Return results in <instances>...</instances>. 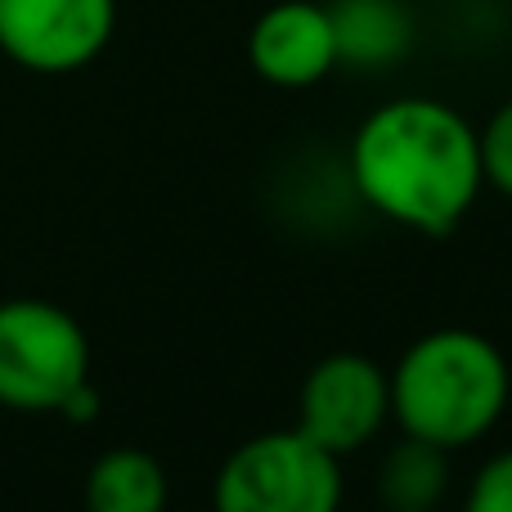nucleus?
I'll return each instance as SVG.
<instances>
[{
    "label": "nucleus",
    "instance_id": "nucleus-1",
    "mask_svg": "<svg viewBox=\"0 0 512 512\" xmlns=\"http://www.w3.org/2000/svg\"><path fill=\"white\" fill-rule=\"evenodd\" d=\"M346 176L373 216L423 239H445L486 189L481 126L445 99H387L355 126Z\"/></svg>",
    "mask_w": 512,
    "mask_h": 512
},
{
    "label": "nucleus",
    "instance_id": "nucleus-2",
    "mask_svg": "<svg viewBox=\"0 0 512 512\" xmlns=\"http://www.w3.org/2000/svg\"><path fill=\"white\" fill-rule=\"evenodd\" d=\"M387 373L391 423L441 450L486 441L512 400L508 355L477 328H432L414 337Z\"/></svg>",
    "mask_w": 512,
    "mask_h": 512
},
{
    "label": "nucleus",
    "instance_id": "nucleus-3",
    "mask_svg": "<svg viewBox=\"0 0 512 512\" xmlns=\"http://www.w3.org/2000/svg\"><path fill=\"white\" fill-rule=\"evenodd\" d=\"M342 459L301 427L248 436L212 481V512H342Z\"/></svg>",
    "mask_w": 512,
    "mask_h": 512
},
{
    "label": "nucleus",
    "instance_id": "nucleus-4",
    "mask_svg": "<svg viewBox=\"0 0 512 512\" xmlns=\"http://www.w3.org/2000/svg\"><path fill=\"white\" fill-rule=\"evenodd\" d=\"M90 382V337L63 306L41 297L0 301V405L63 414Z\"/></svg>",
    "mask_w": 512,
    "mask_h": 512
},
{
    "label": "nucleus",
    "instance_id": "nucleus-5",
    "mask_svg": "<svg viewBox=\"0 0 512 512\" xmlns=\"http://www.w3.org/2000/svg\"><path fill=\"white\" fill-rule=\"evenodd\" d=\"M391 423V373L373 355L333 351L301 378L297 423L337 459L360 454Z\"/></svg>",
    "mask_w": 512,
    "mask_h": 512
},
{
    "label": "nucleus",
    "instance_id": "nucleus-6",
    "mask_svg": "<svg viewBox=\"0 0 512 512\" xmlns=\"http://www.w3.org/2000/svg\"><path fill=\"white\" fill-rule=\"evenodd\" d=\"M113 32L117 0H0V54L41 77L90 68Z\"/></svg>",
    "mask_w": 512,
    "mask_h": 512
},
{
    "label": "nucleus",
    "instance_id": "nucleus-7",
    "mask_svg": "<svg viewBox=\"0 0 512 512\" xmlns=\"http://www.w3.org/2000/svg\"><path fill=\"white\" fill-rule=\"evenodd\" d=\"M248 63L265 86H319L337 68V36L328 5H319V0H279V5L261 9L248 32Z\"/></svg>",
    "mask_w": 512,
    "mask_h": 512
},
{
    "label": "nucleus",
    "instance_id": "nucleus-8",
    "mask_svg": "<svg viewBox=\"0 0 512 512\" xmlns=\"http://www.w3.org/2000/svg\"><path fill=\"white\" fill-rule=\"evenodd\" d=\"M328 18L337 36V68H396L418 41L414 9L405 0H328Z\"/></svg>",
    "mask_w": 512,
    "mask_h": 512
},
{
    "label": "nucleus",
    "instance_id": "nucleus-9",
    "mask_svg": "<svg viewBox=\"0 0 512 512\" xmlns=\"http://www.w3.org/2000/svg\"><path fill=\"white\" fill-rule=\"evenodd\" d=\"M167 468L140 445L99 454L86 472V512H167Z\"/></svg>",
    "mask_w": 512,
    "mask_h": 512
},
{
    "label": "nucleus",
    "instance_id": "nucleus-10",
    "mask_svg": "<svg viewBox=\"0 0 512 512\" xmlns=\"http://www.w3.org/2000/svg\"><path fill=\"white\" fill-rule=\"evenodd\" d=\"M445 495H450V450L400 432V441L378 463L382 512H427L441 508Z\"/></svg>",
    "mask_w": 512,
    "mask_h": 512
},
{
    "label": "nucleus",
    "instance_id": "nucleus-11",
    "mask_svg": "<svg viewBox=\"0 0 512 512\" xmlns=\"http://www.w3.org/2000/svg\"><path fill=\"white\" fill-rule=\"evenodd\" d=\"M481 167H486V189L512 198V99H504L481 126Z\"/></svg>",
    "mask_w": 512,
    "mask_h": 512
},
{
    "label": "nucleus",
    "instance_id": "nucleus-12",
    "mask_svg": "<svg viewBox=\"0 0 512 512\" xmlns=\"http://www.w3.org/2000/svg\"><path fill=\"white\" fill-rule=\"evenodd\" d=\"M463 512H512V450H499L472 472Z\"/></svg>",
    "mask_w": 512,
    "mask_h": 512
},
{
    "label": "nucleus",
    "instance_id": "nucleus-13",
    "mask_svg": "<svg viewBox=\"0 0 512 512\" xmlns=\"http://www.w3.org/2000/svg\"><path fill=\"white\" fill-rule=\"evenodd\" d=\"M427 512H441V508H427Z\"/></svg>",
    "mask_w": 512,
    "mask_h": 512
},
{
    "label": "nucleus",
    "instance_id": "nucleus-14",
    "mask_svg": "<svg viewBox=\"0 0 512 512\" xmlns=\"http://www.w3.org/2000/svg\"><path fill=\"white\" fill-rule=\"evenodd\" d=\"M508 5H512V0H508Z\"/></svg>",
    "mask_w": 512,
    "mask_h": 512
}]
</instances>
